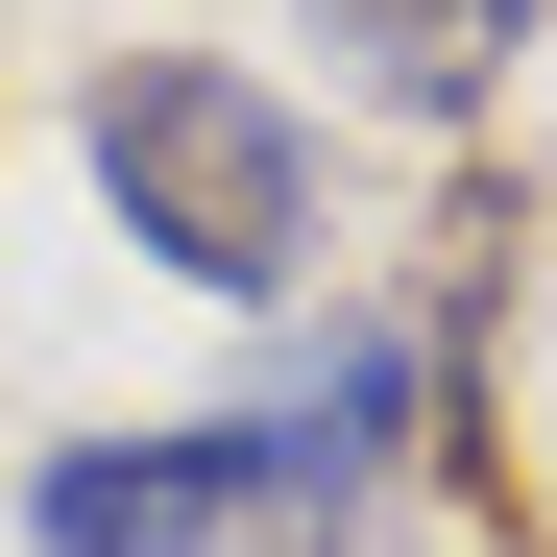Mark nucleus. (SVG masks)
I'll return each mask as SVG.
<instances>
[{"mask_svg": "<svg viewBox=\"0 0 557 557\" xmlns=\"http://www.w3.org/2000/svg\"><path fill=\"white\" fill-rule=\"evenodd\" d=\"M73 146H98L122 243H146V267H195V292H315V267H339V195H315V122L267 98V73H219V49H122Z\"/></svg>", "mask_w": 557, "mask_h": 557, "instance_id": "1", "label": "nucleus"}, {"mask_svg": "<svg viewBox=\"0 0 557 557\" xmlns=\"http://www.w3.org/2000/svg\"><path fill=\"white\" fill-rule=\"evenodd\" d=\"M292 509H363V485L267 388L243 412H170V436H49L25 460V533L49 557H243V533H292Z\"/></svg>", "mask_w": 557, "mask_h": 557, "instance_id": "2", "label": "nucleus"}, {"mask_svg": "<svg viewBox=\"0 0 557 557\" xmlns=\"http://www.w3.org/2000/svg\"><path fill=\"white\" fill-rule=\"evenodd\" d=\"M315 49H339L388 122H485L509 49H533V0H315Z\"/></svg>", "mask_w": 557, "mask_h": 557, "instance_id": "3", "label": "nucleus"}, {"mask_svg": "<svg viewBox=\"0 0 557 557\" xmlns=\"http://www.w3.org/2000/svg\"><path fill=\"white\" fill-rule=\"evenodd\" d=\"M243 557H388V533H363V509H292V533H243Z\"/></svg>", "mask_w": 557, "mask_h": 557, "instance_id": "4", "label": "nucleus"}]
</instances>
